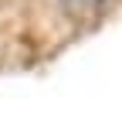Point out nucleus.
Masks as SVG:
<instances>
[{"label":"nucleus","mask_w":122,"mask_h":122,"mask_svg":"<svg viewBox=\"0 0 122 122\" xmlns=\"http://www.w3.org/2000/svg\"><path fill=\"white\" fill-rule=\"evenodd\" d=\"M68 10H95V7H102L105 0H61Z\"/></svg>","instance_id":"f257e3e1"}]
</instances>
